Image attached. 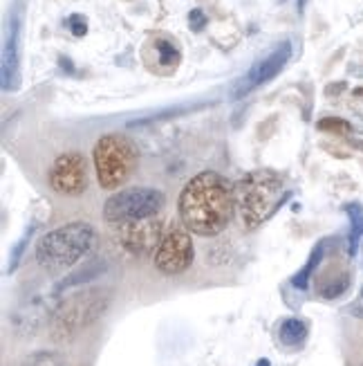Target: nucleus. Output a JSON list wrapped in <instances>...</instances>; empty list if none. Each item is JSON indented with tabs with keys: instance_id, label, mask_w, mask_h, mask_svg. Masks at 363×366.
<instances>
[{
	"instance_id": "24",
	"label": "nucleus",
	"mask_w": 363,
	"mask_h": 366,
	"mask_svg": "<svg viewBox=\"0 0 363 366\" xmlns=\"http://www.w3.org/2000/svg\"><path fill=\"white\" fill-rule=\"evenodd\" d=\"M350 315L352 317H357V320H363V288H361V292H359V297L352 301V304H350Z\"/></svg>"
},
{
	"instance_id": "11",
	"label": "nucleus",
	"mask_w": 363,
	"mask_h": 366,
	"mask_svg": "<svg viewBox=\"0 0 363 366\" xmlns=\"http://www.w3.org/2000/svg\"><path fill=\"white\" fill-rule=\"evenodd\" d=\"M19 66H21V19L14 14L3 45V90L19 88Z\"/></svg>"
},
{
	"instance_id": "6",
	"label": "nucleus",
	"mask_w": 363,
	"mask_h": 366,
	"mask_svg": "<svg viewBox=\"0 0 363 366\" xmlns=\"http://www.w3.org/2000/svg\"><path fill=\"white\" fill-rule=\"evenodd\" d=\"M166 204V196L153 187H128L113 194L103 204V218L113 225H123L141 218L157 216Z\"/></svg>"
},
{
	"instance_id": "4",
	"label": "nucleus",
	"mask_w": 363,
	"mask_h": 366,
	"mask_svg": "<svg viewBox=\"0 0 363 366\" xmlns=\"http://www.w3.org/2000/svg\"><path fill=\"white\" fill-rule=\"evenodd\" d=\"M113 292L108 288H86L66 297L52 312V337L63 342L92 326L108 310Z\"/></svg>"
},
{
	"instance_id": "7",
	"label": "nucleus",
	"mask_w": 363,
	"mask_h": 366,
	"mask_svg": "<svg viewBox=\"0 0 363 366\" xmlns=\"http://www.w3.org/2000/svg\"><path fill=\"white\" fill-rule=\"evenodd\" d=\"M193 257L195 249L191 232L184 227L182 220H173L170 225H166L162 243L155 252V267L166 277H178L191 267Z\"/></svg>"
},
{
	"instance_id": "17",
	"label": "nucleus",
	"mask_w": 363,
	"mask_h": 366,
	"mask_svg": "<svg viewBox=\"0 0 363 366\" xmlns=\"http://www.w3.org/2000/svg\"><path fill=\"white\" fill-rule=\"evenodd\" d=\"M348 288H350V274L348 272H341L339 277H332V279L323 281L319 285V295L323 299H337V297H341Z\"/></svg>"
},
{
	"instance_id": "29",
	"label": "nucleus",
	"mask_w": 363,
	"mask_h": 366,
	"mask_svg": "<svg viewBox=\"0 0 363 366\" xmlns=\"http://www.w3.org/2000/svg\"><path fill=\"white\" fill-rule=\"evenodd\" d=\"M280 3H285V0H280Z\"/></svg>"
},
{
	"instance_id": "14",
	"label": "nucleus",
	"mask_w": 363,
	"mask_h": 366,
	"mask_svg": "<svg viewBox=\"0 0 363 366\" xmlns=\"http://www.w3.org/2000/svg\"><path fill=\"white\" fill-rule=\"evenodd\" d=\"M155 52H157V66H162L166 68V72L170 70H175L180 66V61H182V52H180V47L178 43L168 39V36H157L155 43Z\"/></svg>"
},
{
	"instance_id": "16",
	"label": "nucleus",
	"mask_w": 363,
	"mask_h": 366,
	"mask_svg": "<svg viewBox=\"0 0 363 366\" xmlns=\"http://www.w3.org/2000/svg\"><path fill=\"white\" fill-rule=\"evenodd\" d=\"M345 214L350 218V238H348V254L354 257L359 243L363 238V204L361 202H350L345 204Z\"/></svg>"
},
{
	"instance_id": "18",
	"label": "nucleus",
	"mask_w": 363,
	"mask_h": 366,
	"mask_svg": "<svg viewBox=\"0 0 363 366\" xmlns=\"http://www.w3.org/2000/svg\"><path fill=\"white\" fill-rule=\"evenodd\" d=\"M101 272H103V261H90L86 269H81V272H74V274H70L66 281H63V283L58 285V290L70 288V285H76V283H83V281H88V279H92V277H97V274H101Z\"/></svg>"
},
{
	"instance_id": "19",
	"label": "nucleus",
	"mask_w": 363,
	"mask_h": 366,
	"mask_svg": "<svg viewBox=\"0 0 363 366\" xmlns=\"http://www.w3.org/2000/svg\"><path fill=\"white\" fill-rule=\"evenodd\" d=\"M317 129L323 131V133H334V135H348V133H352L350 122H345L341 117H323V119H319Z\"/></svg>"
},
{
	"instance_id": "8",
	"label": "nucleus",
	"mask_w": 363,
	"mask_h": 366,
	"mask_svg": "<svg viewBox=\"0 0 363 366\" xmlns=\"http://www.w3.org/2000/svg\"><path fill=\"white\" fill-rule=\"evenodd\" d=\"M50 187L58 196L76 198L88 189V162L78 151L61 153L50 167Z\"/></svg>"
},
{
	"instance_id": "27",
	"label": "nucleus",
	"mask_w": 363,
	"mask_h": 366,
	"mask_svg": "<svg viewBox=\"0 0 363 366\" xmlns=\"http://www.w3.org/2000/svg\"><path fill=\"white\" fill-rule=\"evenodd\" d=\"M256 366H272V364H270V360H260V362H258Z\"/></svg>"
},
{
	"instance_id": "3",
	"label": "nucleus",
	"mask_w": 363,
	"mask_h": 366,
	"mask_svg": "<svg viewBox=\"0 0 363 366\" xmlns=\"http://www.w3.org/2000/svg\"><path fill=\"white\" fill-rule=\"evenodd\" d=\"M94 243H97V229L90 222L74 220L43 234L36 241L34 257L45 269H66L83 259Z\"/></svg>"
},
{
	"instance_id": "28",
	"label": "nucleus",
	"mask_w": 363,
	"mask_h": 366,
	"mask_svg": "<svg viewBox=\"0 0 363 366\" xmlns=\"http://www.w3.org/2000/svg\"><path fill=\"white\" fill-rule=\"evenodd\" d=\"M354 94H357V97H363V88H357V90H354Z\"/></svg>"
},
{
	"instance_id": "9",
	"label": "nucleus",
	"mask_w": 363,
	"mask_h": 366,
	"mask_svg": "<svg viewBox=\"0 0 363 366\" xmlns=\"http://www.w3.org/2000/svg\"><path fill=\"white\" fill-rule=\"evenodd\" d=\"M292 43L290 41H282L280 45H276L274 50L267 54L265 59L256 61L251 70L240 76L238 81H235L233 90H231V99H242L247 97L249 92H254L256 88L270 84L276 74H280V70L287 66L290 59H292Z\"/></svg>"
},
{
	"instance_id": "21",
	"label": "nucleus",
	"mask_w": 363,
	"mask_h": 366,
	"mask_svg": "<svg viewBox=\"0 0 363 366\" xmlns=\"http://www.w3.org/2000/svg\"><path fill=\"white\" fill-rule=\"evenodd\" d=\"M66 25H68V29L72 31L76 39H81V36L88 34V19H86L83 14H72V16H68Z\"/></svg>"
},
{
	"instance_id": "12",
	"label": "nucleus",
	"mask_w": 363,
	"mask_h": 366,
	"mask_svg": "<svg viewBox=\"0 0 363 366\" xmlns=\"http://www.w3.org/2000/svg\"><path fill=\"white\" fill-rule=\"evenodd\" d=\"M47 315H50V310L45 308V301L34 299L29 306H25L19 315H16V328L21 332H34L43 324Z\"/></svg>"
},
{
	"instance_id": "1",
	"label": "nucleus",
	"mask_w": 363,
	"mask_h": 366,
	"mask_svg": "<svg viewBox=\"0 0 363 366\" xmlns=\"http://www.w3.org/2000/svg\"><path fill=\"white\" fill-rule=\"evenodd\" d=\"M180 220L198 236H218L225 232L235 209L233 184L218 171H200L180 194Z\"/></svg>"
},
{
	"instance_id": "10",
	"label": "nucleus",
	"mask_w": 363,
	"mask_h": 366,
	"mask_svg": "<svg viewBox=\"0 0 363 366\" xmlns=\"http://www.w3.org/2000/svg\"><path fill=\"white\" fill-rule=\"evenodd\" d=\"M164 220L162 216H150L133 222H123L119 225V241L123 249H128L135 257H148V254L157 252L164 236Z\"/></svg>"
},
{
	"instance_id": "5",
	"label": "nucleus",
	"mask_w": 363,
	"mask_h": 366,
	"mask_svg": "<svg viewBox=\"0 0 363 366\" xmlns=\"http://www.w3.org/2000/svg\"><path fill=\"white\" fill-rule=\"evenodd\" d=\"M94 171H97V180L101 189L115 191L126 180L133 176L139 162V149L137 144L121 133L103 135L92 151Z\"/></svg>"
},
{
	"instance_id": "23",
	"label": "nucleus",
	"mask_w": 363,
	"mask_h": 366,
	"mask_svg": "<svg viewBox=\"0 0 363 366\" xmlns=\"http://www.w3.org/2000/svg\"><path fill=\"white\" fill-rule=\"evenodd\" d=\"M29 236H31V229L25 232V236L21 238L19 243H16V247H14V252H11V259H9V272H14L16 265H19V261H21V257H23V252H25V245H27V241H29Z\"/></svg>"
},
{
	"instance_id": "13",
	"label": "nucleus",
	"mask_w": 363,
	"mask_h": 366,
	"mask_svg": "<svg viewBox=\"0 0 363 366\" xmlns=\"http://www.w3.org/2000/svg\"><path fill=\"white\" fill-rule=\"evenodd\" d=\"M278 340L282 346L290 348L301 346L307 340V324L303 320H298V317H287L278 326Z\"/></svg>"
},
{
	"instance_id": "15",
	"label": "nucleus",
	"mask_w": 363,
	"mask_h": 366,
	"mask_svg": "<svg viewBox=\"0 0 363 366\" xmlns=\"http://www.w3.org/2000/svg\"><path fill=\"white\" fill-rule=\"evenodd\" d=\"M325 241H321L317 247L312 249V254H310V259H307V263L298 269V272L294 274V279H292V285L294 288H298V290H305L307 285H310V281H312V277H314V272H317V267L321 265V261H323V257H325Z\"/></svg>"
},
{
	"instance_id": "25",
	"label": "nucleus",
	"mask_w": 363,
	"mask_h": 366,
	"mask_svg": "<svg viewBox=\"0 0 363 366\" xmlns=\"http://www.w3.org/2000/svg\"><path fill=\"white\" fill-rule=\"evenodd\" d=\"M58 66L61 70H66L68 74H74V68H72V61L68 56H58Z\"/></svg>"
},
{
	"instance_id": "2",
	"label": "nucleus",
	"mask_w": 363,
	"mask_h": 366,
	"mask_svg": "<svg viewBox=\"0 0 363 366\" xmlns=\"http://www.w3.org/2000/svg\"><path fill=\"white\" fill-rule=\"evenodd\" d=\"M235 209L247 229H256L272 218L278 207L290 198L276 171H249L233 184Z\"/></svg>"
},
{
	"instance_id": "26",
	"label": "nucleus",
	"mask_w": 363,
	"mask_h": 366,
	"mask_svg": "<svg viewBox=\"0 0 363 366\" xmlns=\"http://www.w3.org/2000/svg\"><path fill=\"white\" fill-rule=\"evenodd\" d=\"M343 88H345V84H337V86H327V90H325V92H327V94H337V92H341Z\"/></svg>"
},
{
	"instance_id": "22",
	"label": "nucleus",
	"mask_w": 363,
	"mask_h": 366,
	"mask_svg": "<svg viewBox=\"0 0 363 366\" xmlns=\"http://www.w3.org/2000/svg\"><path fill=\"white\" fill-rule=\"evenodd\" d=\"M207 25H209L207 14L202 9H191V14H188V27H191V31H202Z\"/></svg>"
},
{
	"instance_id": "20",
	"label": "nucleus",
	"mask_w": 363,
	"mask_h": 366,
	"mask_svg": "<svg viewBox=\"0 0 363 366\" xmlns=\"http://www.w3.org/2000/svg\"><path fill=\"white\" fill-rule=\"evenodd\" d=\"M21 366H66L61 362V357H56L54 353H34V355H29Z\"/></svg>"
}]
</instances>
